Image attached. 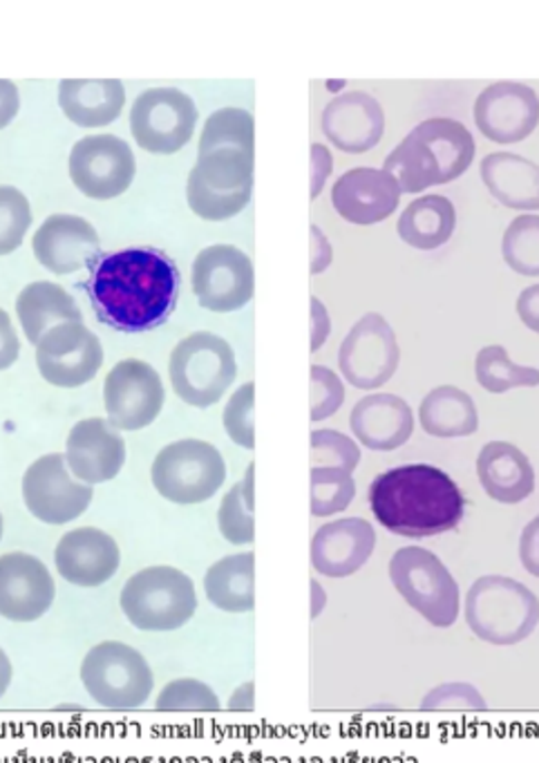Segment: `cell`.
Returning <instances> with one entry per match:
<instances>
[{
  "instance_id": "8d00e7d4",
  "label": "cell",
  "mask_w": 539,
  "mask_h": 763,
  "mask_svg": "<svg viewBox=\"0 0 539 763\" xmlns=\"http://www.w3.org/2000/svg\"><path fill=\"white\" fill-rule=\"evenodd\" d=\"M501 256L519 276H539V215H517L501 239Z\"/></svg>"
},
{
  "instance_id": "7bdbcfd3",
  "label": "cell",
  "mask_w": 539,
  "mask_h": 763,
  "mask_svg": "<svg viewBox=\"0 0 539 763\" xmlns=\"http://www.w3.org/2000/svg\"><path fill=\"white\" fill-rule=\"evenodd\" d=\"M253 403H255V383H244L224 408V430L233 443L239 448H255V423H253Z\"/></svg>"
},
{
  "instance_id": "f6af8a7d",
  "label": "cell",
  "mask_w": 539,
  "mask_h": 763,
  "mask_svg": "<svg viewBox=\"0 0 539 763\" xmlns=\"http://www.w3.org/2000/svg\"><path fill=\"white\" fill-rule=\"evenodd\" d=\"M519 563L526 574L539 578V516H535L519 536Z\"/></svg>"
},
{
  "instance_id": "9a60e30c",
  "label": "cell",
  "mask_w": 539,
  "mask_h": 763,
  "mask_svg": "<svg viewBox=\"0 0 539 763\" xmlns=\"http://www.w3.org/2000/svg\"><path fill=\"white\" fill-rule=\"evenodd\" d=\"M137 173L133 148L115 135L79 139L70 153V177L90 199H112L128 190Z\"/></svg>"
},
{
  "instance_id": "f1b7e54d",
  "label": "cell",
  "mask_w": 539,
  "mask_h": 763,
  "mask_svg": "<svg viewBox=\"0 0 539 763\" xmlns=\"http://www.w3.org/2000/svg\"><path fill=\"white\" fill-rule=\"evenodd\" d=\"M490 195L514 211H539V164L514 153H490L481 162Z\"/></svg>"
},
{
  "instance_id": "6da1fadb",
  "label": "cell",
  "mask_w": 539,
  "mask_h": 763,
  "mask_svg": "<svg viewBox=\"0 0 539 763\" xmlns=\"http://www.w3.org/2000/svg\"><path fill=\"white\" fill-rule=\"evenodd\" d=\"M182 276L159 248L133 246L101 256L88 278V296L101 323L141 334L161 327L177 307Z\"/></svg>"
},
{
  "instance_id": "2e32d148",
  "label": "cell",
  "mask_w": 539,
  "mask_h": 763,
  "mask_svg": "<svg viewBox=\"0 0 539 763\" xmlns=\"http://www.w3.org/2000/svg\"><path fill=\"white\" fill-rule=\"evenodd\" d=\"M106 412L115 430H141L150 425L164 408V383L155 368L126 359L106 376Z\"/></svg>"
},
{
  "instance_id": "7dc6e473",
  "label": "cell",
  "mask_w": 539,
  "mask_h": 763,
  "mask_svg": "<svg viewBox=\"0 0 539 763\" xmlns=\"http://www.w3.org/2000/svg\"><path fill=\"white\" fill-rule=\"evenodd\" d=\"M334 170V157L330 153L327 146L323 144H312V199H316L323 188H325V182L330 179Z\"/></svg>"
},
{
  "instance_id": "f35d334b",
  "label": "cell",
  "mask_w": 539,
  "mask_h": 763,
  "mask_svg": "<svg viewBox=\"0 0 539 763\" xmlns=\"http://www.w3.org/2000/svg\"><path fill=\"white\" fill-rule=\"evenodd\" d=\"M253 508L244 497L242 481L233 483L231 490L222 497L217 508V529L222 538L233 547H251L255 542V518Z\"/></svg>"
},
{
  "instance_id": "5bb4252c",
  "label": "cell",
  "mask_w": 539,
  "mask_h": 763,
  "mask_svg": "<svg viewBox=\"0 0 539 763\" xmlns=\"http://www.w3.org/2000/svg\"><path fill=\"white\" fill-rule=\"evenodd\" d=\"M401 361V350L392 325L376 312L365 314L341 343L339 365L343 376L359 390L385 385Z\"/></svg>"
},
{
  "instance_id": "484cf974",
  "label": "cell",
  "mask_w": 539,
  "mask_h": 763,
  "mask_svg": "<svg viewBox=\"0 0 539 763\" xmlns=\"http://www.w3.org/2000/svg\"><path fill=\"white\" fill-rule=\"evenodd\" d=\"M350 425L365 448L388 452L412 437L414 414L408 401L396 394H367L354 405Z\"/></svg>"
},
{
  "instance_id": "836d02e7",
  "label": "cell",
  "mask_w": 539,
  "mask_h": 763,
  "mask_svg": "<svg viewBox=\"0 0 539 763\" xmlns=\"http://www.w3.org/2000/svg\"><path fill=\"white\" fill-rule=\"evenodd\" d=\"M474 374L479 385L492 394H501L514 388L539 385V370L517 365L501 345H486L479 350L474 361Z\"/></svg>"
},
{
  "instance_id": "b9f144b4",
  "label": "cell",
  "mask_w": 539,
  "mask_h": 763,
  "mask_svg": "<svg viewBox=\"0 0 539 763\" xmlns=\"http://www.w3.org/2000/svg\"><path fill=\"white\" fill-rule=\"evenodd\" d=\"M421 712H488V701L477 685L468 681L441 683L421 698Z\"/></svg>"
},
{
  "instance_id": "4dcf8cb0",
  "label": "cell",
  "mask_w": 539,
  "mask_h": 763,
  "mask_svg": "<svg viewBox=\"0 0 539 763\" xmlns=\"http://www.w3.org/2000/svg\"><path fill=\"white\" fill-rule=\"evenodd\" d=\"M17 314L30 343L39 341L63 323H81V310L75 299L59 285L39 281L28 285L17 299Z\"/></svg>"
},
{
  "instance_id": "e0dca14e",
  "label": "cell",
  "mask_w": 539,
  "mask_h": 763,
  "mask_svg": "<svg viewBox=\"0 0 539 763\" xmlns=\"http://www.w3.org/2000/svg\"><path fill=\"white\" fill-rule=\"evenodd\" d=\"M57 600V583L50 567L26 551L0 556V618L10 623H37Z\"/></svg>"
},
{
  "instance_id": "f907efd6",
  "label": "cell",
  "mask_w": 539,
  "mask_h": 763,
  "mask_svg": "<svg viewBox=\"0 0 539 763\" xmlns=\"http://www.w3.org/2000/svg\"><path fill=\"white\" fill-rule=\"evenodd\" d=\"M19 108H21L19 88L8 79H0V130L8 128L14 121V117L19 115Z\"/></svg>"
},
{
  "instance_id": "f546056e",
  "label": "cell",
  "mask_w": 539,
  "mask_h": 763,
  "mask_svg": "<svg viewBox=\"0 0 539 763\" xmlns=\"http://www.w3.org/2000/svg\"><path fill=\"white\" fill-rule=\"evenodd\" d=\"M204 596L224 614H251L255 609V554L239 551L213 563L204 574Z\"/></svg>"
},
{
  "instance_id": "7402d4cb",
  "label": "cell",
  "mask_w": 539,
  "mask_h": 763,
  "mask_svg": "<svg viewBox=\"0 0 539 763\" xmlns=\"http://www.w3.org/2000/svg\"><path fill=\"white\" fill-rule=\"evenodd\" d=\"M376 529L365 518H341L323 525L310 547L312 569L318 576L343 580L359 574L376 549Z\"/></svg>"
},
{
  "instance_id": "ab89813d",
  "label": "cell",
  "mask_w": 539,
  "mask_h": 763,
  "mask_svg": "<svg viewBox=\"0 0 539 763\" xmlns=\"http://www.w3.org/2000/svg\"><path fill=\"white\" fill-rule=\"evenodd\" d=\"M32 224L28 197L14 186H0V256L14 253Z\"/></svg>"
},
{
  "instance_id": "ac0fdd59",
  "label": "cell",
  "mask_w": 539,
  "mask_h": 763,
  "mask_svg": "<svg viewBox=\"0 0 539 763\" xmlns=\"http://www.w3.org/2000/svg\"><path fill=\"white\" fill-rule=\"evenodd\" d=\"M41 376L57 388H79L97 376L104 365L101 341L84 323H63L37 345Z\"/></svg>"
},
{
  "instance_id": "8fae6325",
  "label": "cell",
  "mask_w": 539,
  "mask_h": 763,
  "mask_svg": "<svg viewBox=\"0 0 539 763\" xmlns=\"http://www.w3.org/2000/svg\"><path fill=\"white\" fill-rule=\"evenodd\" d=\"M95 488L81 483L68 468L66 454L39 457L23 475V501L32 518L50 527L79 520L92 503Z\"/></svg>"
},
{
  "instance_id": "ffe728a7",
  "label": "cell",
  "mask_w": 539,
  "mask_h": 763,
  "mask_svg": "<svg viewBox=\"0 0 539 763\" xmlns=\"http://www.w3.org/2000/svg\"><path fill=\"white\" fill-rule=\"evenodd\" d=\"M55 567L68 585L97 589L110 583L121 569V547L104 529H70L55 549Z\"/></svg>"
},
{
  "instance_id": "4fadbf2b",
  "label": "cell",
  "mask_w": 539,
  "mask_h": 763,
  "mask_svg": "<svg viewBox=\"0 0 539 763\" xmlns=\"http://www.w3.org/2000/svg\"><path fill=\"white\" fill-rule=\"evenodd\" d=\"M255 276L246 253L233 244H213L193 263V292L204 310L228 314L253 299Z\"/></svg>"
},
{
  "instance_id": "d6986e66",
  "label": "cell",
  "mask_w": 539,
  "mask_h": 763,
  "mask_svg": "<svg viewBox=\"0 0 539 763\" xmlns=\"http://www.w3.org/2000/svg\"><path fill=\"white\" fill-rule=\"evenodd\" d=\"M474 124L494 144H519L539 124V97L530 86L497 81L479 92Z\"/></svg>"
},
{
  "instance_id": "5b68a950",
  "label": "cell",
  "mask_w": 539,
  "mask_h": 763,
  "mask_svg": "<svg viewBox=\"0 0 539 763\" xmlns=\"http://www.w3.org/2000/svg\"><path fill=\"white\" fill-rule=\"evenodd\" d=\"M124 618L139 632L168 634L186 627L199 607L195 583L173 565H153L133 574L119 594Z\"/></svg>"
},
{
  "instance_id": "c3c4849f",
  "label": "cell",
  "mask_w": 539,
  "mask_h": 763,
  "mask_svg": "<svg viewBox=\"0 0 539 763\" xmlns=\"http://www.w3.org/2000/svg\"><path fill=\"white\" fill-rule=\"evenodd\" d=\"M310 233H312V276H318L332 265L334 248L321 226L312 224Z\"/></svg>"
},
{
  "instance_id": "60d3db41",
  "label": "cell",
  "mask_w": 539,
  "mask_h": 763,
  "mask_svg": "<svg viewBox=\"0 0 539 763\" xmlns=\"http://www.w3.org/2000/svg\"><path fill=\"white\" fill-rule=\"evenodd\" d=\"M361 463L359 443L339 430L312 432V468H343L354 475Z\"/></svg>"
},
{
  "instance_id": "681fc988",
  "label": "cell",
  "mask_w": 539,
  "mask_h": 763,
  "mask_svg": "<svg viewBox=\"0 0 539 763\" xmlns=\"http://www.w3.org/2000/svg\"><path fill=\"white\" fill-rule=\"evenodd\" d=\"M517 314L528 330L539 334V285H530L519 294Z\"/></svg>"
},
{
  "instance_id": "d4e9b609",
  "label": "cell",
  "mask_w": 539,
  "mask_h": 763,
  "mask_svg": "<svg viewBox=\"0 0 539 763\" xmlns=\"http://www.w3.org/2000/svg\"><path fill=\"white\" fill-rule=\"evenodd\" d=\"M321 124L330 144L343 153L361 155L383 139L385 113L372 95L352 90L325 106Z\"/></svg>"
},
{
  "instance_id": "9c48e42d",
  "label": "cell",
  "mask_w": 539,
  "mask_h": 763,
  "mask_svg": "<svg viewBox=\"0 0 539 763\" xmlns=\"http://www.w3.org/2000/svg\"><path fill=\"white\" fill-rule=\"evenodd\" d=\"M253 190V155L237 148H217L197 157L188 175L186 197L190 211L208 222L237 215Z\"/></svg>"
},
{
  "instance_id": "7c38bea8",
  "label": "cell",
  "mask_w": 539,
  "mask_h": 763,
  "mask_svg": "<svg viewBox=\"0 0 539 763\" xmlns=\"http://www.w3.org/2000/svg\"><path fill=\"white\" fill-rule=\"evenodd\" d=\"M197 126L195 101L177 88H150L137 97L130 110L135 141L155 155L182 150Z\"/></svg>"
},
{
  "instance_id": "603a6c76",
  "label": "cell",
  "mask_w": 539,
  "mask_h": 763,
  "mask_svg": "<svg viewBox=\"0 0 539 763\" xmlns=\"http://www.w3.org/2000/svg\"><path fill=\"white\" fill-rule=\"evenodd\" d=\"M66 461L81 483H106L126 463V441L106 419H84L68 434Z\"/></svg>"
},
{
  "instance_id": "d590c367",
  "label": "cell",
  "mask_w": 539,
  "mask_h": 763,
  "mask_svg": "<svg viewBox=\"0 0 539 763\" xmlns=\"http://www.w3.org/2000/svg\"><path fill=\"white\" fill-rule=\"evenodd\" d=\"M310 492L312 516L325 520L347 511L356 497V481L343 468H312Z\"/></svg>"
},
{
  "instance_id": "e575fe53",
  "label": "cell",
  "mask_w": 539,
  "mask_h": 763,
  "mask_svg": "<svg viewBox=\"0 0 539 763\" xmlns=\"http://www.w3.org/2000/svg\"><path fill=\"white\" fill-rule=\"evenodd\" d=\"M253 130H255V121L248 110L222 108L213 113L204 124V133L199 137V155H206L217 148H237L253 155L255 150Z\"/></svg>"
},
{
  "instance_id": "4316f807",
  "label": "cell",
  "mask_w": 539,
  "mask_h": 763,
  "mask_svg": "<svg viewBox=\"0 0 539 763\" xmlns=\"http://www.w3.org/2000/svg\"><path fill=\"white\" fill-rule=\"evenodd\" d=\"M483 492L499 503H519L535 490V468L526 452L508 441H490L477 457Z\"/></svg>"
},
{
  "instance_id": "cb8c5ba5",
  "label": "cell",
  "mask_w": 539,
  "mask_h": 763,
  "mask_svg": "<svg viewBox=\"0 0 539 763\" xmlns=\"http://www.w3.org/2000/svg\"><path fill=\"white\" fill-rule=\"evenodd\" d=\"M401 202L396 179L383 168H352L343 173L332 188L336 213L361 226L388 219Z\"/></svg>"
},
{
  "instance_id": "83f0119b",
  "label": "cell",
  "mask_w": 539,
  "mask_h": 763,
  "mask_svg": "<svg viewBox=\"0 0 539 763\" xmlns=\"http://www.w3.org/2000/svg\"><path fill=\"white\" fill-rule=\"evenodd\" d=\"M126 88L117 79H63L59 106L79 128L110 126L124 110Z\"/></svg>"
},
{
  "instance_id": "f5cc1de1",
  "label": "cell",
  "mask_w": 539,
  "mask_h": 763,
  "mask_svg": "<svg viewBox=\"0 0 539 763\" xmlns=\"http://www.w3.org/2000/svg\"><path fill=\"white\" fill-rule=\"evenodd\" d=\"M228 712H253L255 710V683L246 681L233 689L226 703Z\"/></svg>"
},
{
  "instance_id": "816d5d0a",
  "label": "cell",
  "mask_w": 539,
  "mask_h": 763,
  "mask_svg": "<svg viewBox=\"0 0 539 763\" xmlns=\"http://www.w3.org/2000/svg\"><path fill=\"white\" fill-rule=\"evenodd\" d=\"M332 332V321L325 305L312 296V352H318Z\"/></svg>"
},
{
  "instance_id": "277c9868",
  "label": "cell",
  "mask_w": 539,
  "mask_h": 763,
  "mask_svg": "<svg viewBox=\"0 0 539 763\" xmlns=\"http://www.w3.org/2000/svg\"><path fill=\"white\" fill-rule=\"evenodd\" d=\"M461 616L474 638L494 647L528 640L539 625V598L523 583L488 574L477 578L463 596Z\"/></svg>"
},
{
  "instance_id": "3957f363",
  "label": "cell",
  "mask_w": 539,
  "mask_h": 763,
  "mask_svg": "<svg viewBox=\"0 0 539 763\" xmlns=\"http://www.w3.org/2000/svg\"><path fill=\"white\" fill-rule=\"evenodd\" d=\"M474 153V137L461 121L432 117L408 133L388 155L383 170L396 179L401 193H421L459 179L470 168Z\"/></svg>"
},
{
  "instance_id": "ba28073f",
  "label": "cell",
  "mask_w": 539,
  "mask_h": 763,
  "mask_svg": "<svg viewBox=\"0 0 539 763\" xmlns=\"http://www.w3.org/2000/svg\"><path fill=\"white\" fill-rule=\"evenodd\" d=\"M168 374L175 394L195 408L215 405L237 374L233 348L217 334L195 332L177 343Z\"/></svg>"
},
{
  "instance_id": "44dd1931",
  "label": "cell",
  "mask_w": 539,
  "mask_h": 763,
  "mask_svg": "<svg viewBox=\"0 0 539 763\" xmlns=\"http://www.w3.org/2000/svg\"><path fill=\"white\" fill-rule=\"evenodd\" d=\"M37 261L57 276L86 270L101 258V239L97 228L70 213L50 215L32 239Z\"/></svg>"
},
{
  "instance_id": "30bf717a",
  "label": "cell",
  "mask_w": 539,
  "mask_h": 763,
  "mask_svg": "<svg viewBox=\"0 0 539 763\" xmlns=\"http://www.w3.org/2000/svg\"><path fill=\"white\" fill-rule=\"evenodd\" d=\"M150 479L155 490L179 506L208 501L226 481L222 452L202 439H179L159 450Z\"/></svg>"
},
{
  "instance_id": "74e56055",
  "label": "cell",
  "mask_w": 539,
  "mask_h": 763,
  "mask_svg": "<svg viewBox=\"0 0 539 763\" xmlns=\"http://www.w3.org/2000/svg\"><path fill=\"white\" fill-rule=\"evenodd\" d=\"M157 712H197L210 714L222 712V701L217 692L199 678H175L161 687L155 701Z\"/></svg>"
},
{
  "instance_id": "1f68e13d",
  "label": "cell",
  "mask_w": 539,
  "mask_h": 763,
  "mask_svg": "<svg viewBox=\"0 0 539 763\" xmlns=\"http://www.w3.org/2000/svg\"><path fill=\"white\" fill-rule=\"evenodd\" d=\"M454 226L457 211L445 195H423L412 199L396 222L399 237L419 251L443 246L452 237Z\"/></svg>"
},
{
  "instance_id": "52a82bcc",
  "label": "cell",
  "mask_w": 539,
  "mask_h": 763,
  "mask_svg": "<svg viewBox=\"0 0 539 763\" xmlns=\"http://www.w3.org/2000/svg\"><path fill=\"white\" fill-rule=\"evenodd\" d=\"M79 678L88 696L108 712H137L155 692L150 663L121 640L95 645L81 661Z\"/></svg>"
},
{
  "instance_id": "bcb514c9",
  "label": "cell",
  "mask_w": 539,
  "mask_h": 763,
  "mask_svg": "<svg viewBox=\"0 0 539 763\" xmlns=\"http://www.w3.org/2000/svg\"><path fill=\"white\" fill-rule=\"evenodd\" d=\"M19 354H21V341L14 332L12 319L6 310H0V370L12 368Z\"/></svg>"
},
{
  "instance_id": "7a4b0ae2",
  "label": "cell",
  "mask_w": 539,
  "mask_h": 763,
  "mask_svg": "<svg viewBox=\"0 0 539 763\" xmlns=\"http://www.w3.org/2000/svg\"><path fill=\"white\" fill-rule=\"evenodd\" d=\"M374 520L392 536L425 540L459 529L465 497L459 483L432 463L394 466L367 490Z\"/></svg>"
},
{
  "instance_id": "9f6ffc18",
  "label": "cell",
  "mask_w": 539,
  "mask_h": 763,
  "mask_svg": "<svg viewBox=\"0 0 539 763\" xmlns=\"http://www.w3.org/2000/svg\"><path fill=\"white\" fill-rule=\"evenodd\" d=\"M3 531H6V525H3V513H0V540H3Z\"/></svg>"
},
{
  "instance_id": "db71d44e",
  "label": "cell",
  "mask_w": 539,
  "mask_h": 763,
  "mask_svg": "<svg viewBox=\"0 0 539 763\" xmlns=\"http://www.w3.org/2000/svg\"><path fill=\"white\" fill-rule=\"evenodd\" d=\"M327 605H330L327 589L314 578V580L310 583V618H312V620H318V618L325 614Z\"/></svg>"
},
{
  "instance_id": "ee69618b",
  "label": "cell",
  "mask_w": 539,
  "mask_h": 763,
  "mask_svg": "<svg viewBox=\"0 0 539 763\" xmlns=\"http://www.w3.org/2000/svg\"><path fill=\"white\" fill-rule=\"evenodd\" d=\"M312 421H325L336 414L345 401V385L336 372L325 365H312Z\"/></svg>"
},
{
  "instance_id": "8992f818",
  "label": "cell",
  "mask_w": 539,
  "mask_h": 763,
  "mask_svg": "<svg viewBox=\"0 0 539 763\" xmlns=\"http://www.w3.org/2000/svg\"><path fill=\"white\" fill-rule=\"evenodd\" d=\"M388 574L401 600L428 625L448 629L461 618V587L434 551L425 547H401L392 554Z\"/></svg>"
},
{
  "instance_id": "11a10c76",
  "label": "cell",
  "mask_w": 539,
  "mask_h": 763,
  "mask_svg": "<svg viewBox=\"0 0 539 763\" xmlns=\"http://www.w3.org/2000/svg\"><path fill=\"white\" fill-rule=\"evenodd\" d=\"M12 681H14V665L8 652L0 647V698L8 694V689L12 687Z\"/></svg>"
},
{
  "instance_id": "d6a6232c",
  "label": "cell",
  "mask_w": 539,
  "mask_h": 763,
  "mask_svg": "<svg viewBox=\"0 0 539 763\" xmlns=\"http://www.w3.org/2000/svg\"><path fill=\"white\" fill-rule=\"evenodd\" d=\"M419 421L430 437H470L479 428V412L468 392L454 385H439L423 397Z\"/></svg>"
}]
</instances>
